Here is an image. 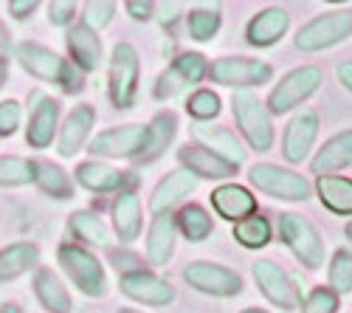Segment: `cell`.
<instances>
[{"instance_id": "obj_33", "label": "cell", "mask_w": 352, "mask_h": 313, "mask_svg": "<svg viewBox=\"0 0 352 313\" xmlns=\"http://www.w3.org/2000/svg\"><path fill=\"white\" fill-rule=\"evenodd\" d=\"M71 232H74L79 240L91 243V246H107V243H110L107 226H104L94 212H76V215H71Z\"/></svg>"}, {"instance_id": "obj_37", "label": "cell", "mask_w": 352, "mask_h": 313, "mask_svg": "<svg viewBox=\"0 0 352 313\" xmlns=\"http://www.w3.org/2000/svg\"><path fill=\"white\" fill-rule=\"evenodd\" d=\"M175 130H178V119H175V113H161V116L153 122L150 133H153V141H150V153H146V158H155L166 150V144L172 141Z\"/></svg>"}, {"instance_id": "obj_51", "label": "cell", "mask_w": 352, "mask_h": 313, "mask_svg": "<svg viewBox=\"0 0 352 313\" xmlns=\"http://www.w3.org/2000/svg\"><path fill=\"white\" fill-rule=\"evenodd\" d=\"M119 313H135V310H119Z\"/></svg>"}, {"instance_id": "obj_13", "label": "cell", "mask_w": 352, "mask_h": 313, "mask_svg": "<svg viewBox=\"0 0 352 313\" xmlns=\"http://www.w3.org/2000/svg\"><path fill=\"white\" fill-rule=\"evenodd\" d=\"M318 136V116L316 110H302L290 119V125L285 127V141H282V153L290 164H299L310 155L313 144Z\"/></svg>"}, {"instance_id": "obj_34", "label": "cell", "mask_w": 352, "mask_h": 313, "mask_svg": "<svg viewBox=\"0 0 352 313\" xmlns=\"http://www.w3.org/2000/svg\"><path fill=\"white\" fill-rule=\"evenodd\" d=\"M178 226H181V232H184L192 243L206 240V237L212 235V229H214L209 212L203 209V206H197V204H189L186 209H181V215H178Z\"/></svg>"}, {"instance_id": "obj_15", "label": "cell", "mask_w": 352, "mask_h": 313, "mask_svg": "<svg viewBox=\"0 0 352 313\" xmlns=\"http://www.w3.org/2000/svg\"><path fill=\"white\" fill-rule=\"evenodd\" d=\"M254 279H256L259 291L265 294L274 305H279V307H285V310L296 307V291H293L287 274H285L274 260H259V263L254 266Z\"/></svg>"}, {"instance_id": "obj_12", "label": "cell", "mask_w": 352, "mask_h": 313, "mask_svg": "<svg viewBox=\"0 0 352 313\" xmlns=\"http://www.w3.org/2000/svg\"><path fill=\"white\" fill-rule=\"evenodd\" d=\"M184 279L189 282L192 288L212 294V296H234L243 291V279L214 263H192L184 268Z\"/></svg>"}, {"instance_id": "obj_24", "label": "cell", "mask_w": 352, "mask_h": 313, "mask_svg": "<svg viewBox=\"0 0 352 313\" xmlns=\"http://www.w3.org/2000/svg\"><path fill=\"white\" fill-rule=\"evenodd\" d=\"M56 119H60V105H56L54 99L40 96V105L34 107V113H32V122H28V133H25L28 144L37 147V150L48 147L51 141H54V127H56Z\"/></svg>"}, {"instance_id": "obj_42", "label": "cell", "mask_w": 352, "mask_h": 313, "mask_svg": "<svg viewBox=\"0 0 352 313\" xmlns=\"http://www.w3.org/2000/svg\"><path fill=\"white\" fill-rule=\"evenodd\" d=\"M20 127V102H0V136H12Z\"/></svg>"}, {"instance_id": "obj_36", "label": "cell", "mask_w": 352, "mask_h": 313, "mask_svg": "<svg viewBox=\"0 0 352 313\" xmlns=\"http://www.w3.org/2000/svg\"><path fill=\"white\" fill-rule=\"evenodd\" d=\"M330 291L336 294L352 291V254L346 248L336 251V257L330 263Z\"/></svg>"}, {"instance_id": "obj_4", "label": "cell", "mask_w": 352, "mask_h": 313, "mask_svg": "<svg viewBox=\"0 0 352 313\" xmlns=\"http://www.w3.org/2000/svg\"><path fill=\"white\" fill-rule=\"evenodd\" d=\"M349 34H352V9L327 12V14H318L316 20H310L296 34V48L321 51V48H330V45L346 40Z\"/></svg>"}, {"instance_id": "obj_5", "label": "cell", "mask_w": 352, "mask_h": 313, "mask_svg": "<svg viewBox=\"0 0 352 313\" xmlns=\"http://www.w3.org/2000/svg\"><path fill=\"white\" fill-rule=\"evenodd\" d=\"M279 229H282V240L287 243V248L296 254L307 268H321V263H324V243H321L310 220L287 212L279 220Z\"/></svg>"}, {"instance_id": "obj_43", "label": "cell", "mask_w": 352, "mask_h": 313, "mask_svg": "<svg viewBox=\"0 0 352 313\" xmlns=\"http://www.w3.org/2000/svg\"><path fill=\"white\" fill-rule=\"evenodd\" d=\"M74 14H76V3H71V0H56V3L48 6V17L54 25H68Z\"/></svg>"}, {"instance_id": "obj_28", "label": "cell", "mask_w": 352, "mask_h": 313, "mask_svg": "<svg viewBox=\"0 0 352 313\" xmlns=\"http://www.w3.org/2000/svg\"><path fill=\"white\" fill-rule=\"evenodd\" d=\"M40 260V248L32 243H14L0 251V282L14 279L25 271H32Z\"/></svg>"}, {"instance_id": "obj_10", "label": "cell", "mask_w": 352, "mask_h": 313, "mask_svg": "<svg viewBox=\"0 0 352 313\" xmlns=\"http://www.w3.org/2000/svg\"><path fill=\"white\" fill-rule=\"evenodd\" d=\"M271 65L248 56H226L209 68V76L228 88H251V85H265L271 79Z\"/></svg>"}, {"instance_id": "obj_2", "label": "cell", "mask_w": 352, "mask_h": 313, "mask_svg": "<svg viewBox=\"0 0 352 313\" xmlns=\"http://www.w3.org/2000/svg\"><path fill=\"white\" fill-rule=\"evenodd\" d=\"M231 105H234V116H237V125H240L243 136L248 138V144L256 153L271 150V144H274V127H271L268 107L262 105L254 94H248V91L234 94Z\"/></svg>"}, {"instance_id": "obj_38", "label": "cell", "mask_w": 352, "mask_h": 313, "mask_svg": "<svg viewBox=\"0 0 352 313\" xmlns=\"http://www.w3.org/2000/svg\"><path fill=\"white\" fill-rule=\"evenodd\" d=\"M217 28H220V14L217 12H209V9L189 12V34H192V40L206 43V40H212L217 34Z\"/></svg>"}, {"instance_id": "obj_6", "label": "cell", "mask_w": 352, "mask_h": 313, "mask_svg": "<svg viewBox=\"0 0 352 313\" xmlns=\"http://www.w3.org/2000/svg\"><path fill=\"white\" fill-rule=\"evenodd\" d=\"M60 263L68 271V277L76 282V288L87 296H104L107 279L102 263L94 257L91 251H85L82 246H63L60 248Z\"/></svg>"}, {"instance_id": "obj_48", "label": "cell", "mask_w": 352, "mask_h": 313, "mask_svg": "<svg viewBox=\"0 0 352 313\" xmlns=\"http://www.w3.org/2000/svg\"><path fill=\"white\" fill-rule=\"evenodd\" d=\"M6 43H9V37H6V32H3V25H0V48H6Z\"/></svg>"}, {"instance_id": "obj_32", "label": "cell", "mask_w": 352, "mask_h": 313, "mask_svg": "<svg viewBox=\"0 0 352 313\" xmlns=\"http://www.w3.org/2000/svg\"><path fill=\"white\" fill-rule=\"evenodd\" d=\"M234 237H237V243L245 248H262L271 240V223H268V217L251 215L240 223H234Z\"/></svg>"}, {"instance_id": "obj_14", "label": "cell", "mask_w": 352, "mask_h": 313, "mask_svg": "<svg viewBox=\"0 0 352 313\" xmlns=\"http://www.w3.org/2000/svg\"><path fill=\"white\" fill-rule=\"evenodd\" d=\"M122 291L141 305H169L175 299V291L169 282H164L161 277H155L150 271H141V268L122 277Z\"/></svg>"}, {"instance_id": "obj_16", "label": "cell", "mask_w": 352, "mask_h": 313, "mask_svg": "<svg viewBox=\"0 0 352 313\" xmlns=\"http://www.w3.org/2000/svg\"><path fill=\"white\" fill-rule=\"evenodd\" d=\"M212 206L220 217H226L231 223H240L256 212V197L245 186L226 184V186H217L212 192Z\"/></svg>"}, {"instance_id": "obj_27", "label": "cell", "mask_w": 352, "mask_h": 313, "mask_svg": "<svg viewBox=\"0 0 352 313\" xmlns=\"http://www.w3.org/2000/svg\"><path fill=\"white\" fill-rule=\"evenodd\" d=\"M318 197L330 212L336 215H352V181L341 175H321L318 184Z\"/></svg>"}, {"instance_id": "obj_3", "label": "cell", "mask_w": 352, "mask_h": 313, "mask_svg": "<svg viewBox=\"0 0 352 313\" xmlns=\"http://www.w3.org/2000/svg\"><path fill=\"white\" fill-rule=\"evenodd\" d=\"M153 133L144 125H124V127H113L99 133L91 141V153L104 155V158H135L150 150Z\"/></svg>"}, {"instance_id": "obj_25", "label": "cell", "mask_w": 352, "mask_h": 313, "mask_svg": "<svg viewBox=\"0 0 352 313\" xmlns=\"http://www.w3.org/2000/svg\"><path fill=\"white\" fill-rule=\"evenodd\" d=\"M113 226H116V235H119L124 243L135 240L141 232V204L135 192H119L113 204Z\"/></svg>"}, {"instance_id": "obj_22", "label": "cell", "mask_w": 352, "mask_h": 313, "mask_svg": "<svg viewBox=\"0 0 352 313\" xmlns=\"http://www.w3.org/2000/svg\"><path fill=\"white\" fill-rule=\"evenodd\" d=\"M68 48L74 63L82 71H96L102 63V40L96 32H91L87 25H76L68 32Z\"/></svg>"}, {"instance_id": "obj_26", "label": "cell", "mask_w": 352, "mask_h": 313, "mask_svg": "<svg viewBox=\"0 0 352 313\" xmlns=\"http://www.w3.org/2000/svg\"><path fill=\"white\" fill-rule=\"evenodd\" d=\"M178 158H181V164L189 166V173L195 178L197 175H203V178H228V175H234L231 164L220 161L217 155H212L209 150H203V147H181Z\"/></svg>"}, {"instance_id": "obj_30", "label": "cell", "mask_w": 352, "mask_h": 313, "mask_svg": "<svg viewBox=\"0 0 352 313\" xmlns=\"http://www.w3.org/2000/svg\"><path fill=\"white\" fill-rule=\"evenodd\" d=\"M34 291H37L40 302H43L48 310H54V313H68V310H71V296H68V291H65L63 282L56 279L54 271L43 268V271L37 274Z\"/></svg>"}, {"instance_id": "obj_17", "label": "cell", "mask_w": 352, "mask_h": 313, "mask_svg": "<svg viewBox=\"0 0 352 313\" xmlns=\"http://www.w3.org/2000/svg\"><path fill=\"white\" fill-rule=\"evenodd\" d=\"M195 186H197V178L189 173V169H175V173H169V175L155 186V192H153V197H150L153 215H166L175 204H181L189 192H195Z\"/></svg>"}, {"instance_id": "obj_19", "label": "cell", "mask_w": 352, "mask_h": 313, "mask_svg": "<svg viewBox=\"0 0 352 313\" xmlns=\"http://www.w3.org/2000/svg\"><path fill=\"white\" fill-rule=\"evenodd\" d=\"M290 25V14L279 6H271L265 12H259L251 23H248V43L256 48H265L282 40V34L287 32Z\"/></svg>"}, {"instance_id": "obj_41", "label": "cell", "mask_w": 352, "mask_h": 313, "mask_svg": "<svg viewBox=\"0 0 352 313\" xmlns=\"http://www.w3.org/2000/svg\"><path fill=\"white\" fill-rule=\"evenodd\" d=\"M336 310H338V296L330 288H316L305 302V313H336Z\"/></svg>"}, {"instance_id": "obj_44", "label": "cell", "mask_w": 352, "mask_h": 313, "mask_svg": "<svg viewBox=\"0 0 352 313\" xmlns=\"http://www.w3.org/2000/svg\"><path fill=\"white\" fill-rule=\"evenodd\" d=\"M127 12H130L135 20H150V17H153V3H150V0H144V3H141V0H130Z\"/></svg>"}, {"instance_id": "obj_8", "label": "cell", "mask_w": 352, "mask_h": 313, "mask_svg": "<svg viewBox=\"0 0 352 313\" xmlns=\"http://www.w3.org/2000/svg\"><path fill=\"white\" fill-rule=\"evenodd\" d=\"M251 184L262 192H268L279 201H307L310 197V184L307 178L290 173V169L274 166V164H256L248 173Z\"/></svg>"}, {"instance_id": "obj_31", "label": "cell", "mask_w": 352, "mask_h": 313, "mask_svg": "<svg viewBox=\"0 0 352 313\" xmlns=\"http://www.w3.org/2000/svg\"><path fill=\"white\" fill-rule=\"evenodd\" d=\"M34 181L40 184V189L51 197H71L74 186H71V178L65 175V169H60L51 161H34Z\"/></svg>"}, {"instance_id": "obj_9", "label": "cell", "mask_w": 352, "mask_h": 313, "mask_svg": "<svg viewBox=\"0 0 352 313\" xmlns=\"http://www.w3.org/2000/svg\"><path fill=\"white\" fill-rule=\"evenodd\" d=\"M321 85V68L316 65H302L296 71H290L268 96V110L271 113H287L290 107L302 105L310 99Z\"/></svg>"}, {"instance_id": "obj_11", "label": "cell", "mask_w": 352, "mask_h": 313, "mask_svg": "<svg viewBox=\"0 0 352 313\" xmlns=\"http://www.w3.org/2000/svg\"><path fill=\"white\" fill-rule=\"evenodd\" d=\"M209 74V65H206V56L203 54H181L155 82V96L158 99H172L178 96L184 88L189 85L200 82L203 76Z\"/></svg>"}, {"instance_id": "obj_29", "label": "cell", "mask_w": 352, "mask_h": 313, "mask_svg": "<svg viewBox=\"0 0 352 313\" xmlns=\"http://www.w3.org/2000/svg\"><path fill=\"white\" fill-rule=\"evenodd\" d=\"M76 178L91 192H113V189H122V184H124V173H119V169H113L107 164H99V161L79 164Z\"/></svg>"}, {"instance_id": "obj_1", "label": "cell", "mask_w": 352, "mask_h": 313, "mask_svg": "<svg viewBox=\"0 0 352 313\" xmlns=\"http://www.w3.org/2000/svg\"><path fill=\"white\" fill-rule=\"evenodd\" d=\"M17 60L32 76L60 85L65 94H76L82 88V79H79L76 68L68 65L63 56H56L51 48L40 45V43H20L17 45Z\"/></svg>"}, {"instance_id": "obj_49", "label": "cell", "mask_w": 352, "mask_h": 313, "mask_svg": "<svg viewBox=\"0 0 352 313\" xmlns=\"http://www.w3.org/2000/svg\"><path fill=\"white\" fill-rule=\"evenodd\" d=\"M346 237H349V240H352V223H349V226H346Z\"/></svg>"}, {"instance_id": "obj_18", "label": "cell", "mask_w": 352, "mask_h": 313, "mask_svg": "<svg viewBox=\"0 0 352 313\" xmlns=\"http://www.w3.org/2000/svg\"><path fill=\"white\" fill-rule=\"evenodd\" d=\"M195 138L200 141L203 150H209L212 155H217L220 161L231 164V166H240L245 161V150L237 141V136L228 133L226 127H195Z\"/></svg>"}, {"instance_id": "obj_47", "label": "cell", "mask_w": 352, "mask_h": 313, "mask_svg": "<svg viewBox=\"0 0 352 313\" xmlns=\"http://www.w3.org/2000/svg\"><path fill=\"white\" fill-rule=\"evenodd\" d=\"M3 82H6V63L0 60V88H3Z\"/></svg>"}, {"instance_id": "obj_21", "label": "cell", "mask_w": 352, "mask_h": 313, "mask_svg": "<svg viewBox=\"0 0 352 313\" xmlns=\"http://www.w3.org/2000/svg\"><path fill=\"white\" fill-rule=\"evenodd\" d=\"M346 164H352V130H344V133L333 136L330 141H324V147L313 158V173H318V178H321Z\"/></svg>"}, {"instance_id": "obj_23", "label": "cell", "mask_w": 352, "mask_h": 313, "mask_svg": "<svg viewBox=\"0 0 352 313\" xmlns=\"http://www.w3.org/2000/svg\"><path fill=\"white\" fill-rule=\"evenodd\" d=\"M175 217L166 212V215H155L153 226H150V237H146V257L155 266H166L169 257H172V248H175Z\"/></svg>"}, {"instance_id": "obj_35", "label": "cell", "mask_w": 352, "mask_h": 313, "mask_svg": "<svg viewBox=\"0 0 352 313\" xmlns=\"http://www.w3.org/2000/svg\"><path fill=\"white\" fill-rule=\"evenodd\" d=\"M34 181V161L28 158H0V186H23Z\"/></svg>"}, {"instance_id": "obj_46", "label": "cell", "mask_w": 352, "mask_h": 313, "mask_svg": "<svg viewBox=\"0 0 352 313\" xmlns=\"http://www.w3.org/2000/svg\"><path fill=\"white\" fill-rule=\"evenodd\" d=\"M338 79L344 82V88L352 91V63H341L338 65Z\"/></svg>"}, {"instance_id": "obj_50", "label": "cell", "mask_w": 352, "mask_h": 313, "mask_svg": "<svg viewBox=\"0 0 352 313\" xmlns=\"http://www.w3.org/2000/svg\"><path fill=\"white\" fill-rule=\"evenodd\" d=\"M243 313H265V310H256V307H251V310H243Z\"/></svg>"}, {"instance_id": "obj_39", "label": "cell", "mask_w": 352, "mask_h": 313, "mask_svg": "<svg viewBox=\"0 0 352 313\" xmlns=\"http://www.w3.org/2000/svg\"><path fill=\"white\" fill-rule=\"evenodd\" d=\"M186 107H189V113L197 119V122H206V119H214L217 113H220V96L214 94V91H195L192 96H189V102H186Z\"/></svg>"}, {"instance_id": "obj_45", "label": "cell", "mask_w": 352, "mask_h": 313, "mask_svg": "<svg viewBox=\"0 0 352 313\" xmlns=\"http://www.w3.org/2000/svg\"><path fill=\"white\" fill-rule=\"evenodd\" d=\"M34 9H37V0H12V3H9V12H12L17 20L28 17Z\"/></svg>"}, {"instance_id": "obj_20", "label": "cell", "mask_w": 352, "mask_h": 313, "mask_svg": "<svg viewBox=\"0 0 352 313\" xmlns=\"http://www.w3.org/2000/svg\"><path fill=\"white\" fill-rule=\"evenodd\" d=\"M94 119H96V113L91 105H82L71 113L63 125V133H60V155H65V158L76 155V150L85 144V138L91 136Z\"/></svg>"}, {"instance_id": "obj_7", "label": "cell", "mask_w": 352, "mask_h": 313, "mask_svg": "<svg viewBox=\"0 0 352 313\" xmlns=\"http://www.w3.org/2000/svg\"><path fill=\"white\" fill-rule=\"evenodd\" d=\"M138 54L130 43H116L110 60V99L116 107H130L138 91Z\"/></svg>"}, {"instance_id": "obj_40", "label": "cell", "mask_w": 352, "mask_h": 313, "mask_svg": "<svg viewBox=\"0 0 352 313\" xmlns=\"http://www.w3.org/2000/svg\"><path fill=\"white\" fill-rule=\"evenodd\" d=\"M116 14V3L110 0H91V3L85 6V25L91 28V32H99L104 28Z\"/></svg>"}]
</instances>
